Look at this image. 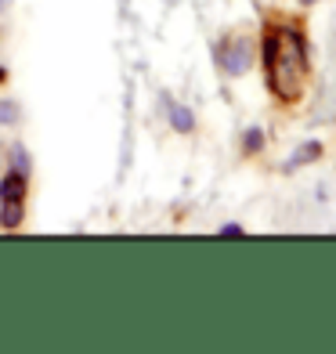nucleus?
I'll return each instance as SVG.
<instances>
[{
  "instance_id": "1",
  "label": "nucleus",
  "mask_w": 336,
  "mask_h": 354,
  "mask_svg": "<svg viewBox=\"0 0 336 354\" xmlns=\"http://www.w3.org/2000/svg\"><path fill=\"white\" fill-rule=\"evenodd\" d=\"M264 73H268V84L279 98L293 102L300 98V76H304V62H308V51H304V40L297 37L293 44V55H290V33H279L271 29L264 37Z\"/></svg>"
},
{
  "instance_id": "2",
  "label": "nucleus",
  "mask_w": 336,
  "mask_h": 354,
  "mask_svg": "<svg viewBox=\"0 0 336 354\" xmlns=\"http://www.w3.org/2000/svg\"><path fill=\"white\" fill-rule=\"evenodd\" d=\"M26 188H29L26 174H19V170L4 174V181H0V210H4V214H0V224H4V228H19V224H22Z\"/></svg>"
},
{
  "instance_id": "3",
  "label": "nucleus",
  "mask_w": 336,
  "mask_h": 354,
  "mask_svg": "<svg viewBox=\"0 0 336 354\" xmlns=\"http://www.w3.org/2000/svg\"><path fill=\"white\" fill-rule=\"evenodd\" d=\"M250 66H253V51H250V44H246V40L232 37L228 44L221 47V69H224V73H232V76H243Z\"/></svg>"
},
{
  "instance_id": "4",
  "label": "nucleus",
  "mask_w": 336,
  "mask_h": 354,
  "mask_svg": "<svg viewBox=\"0 0 336 354\" xmlns=\"http://www.w3.org/2000/svg\"><path fill=\"white\" fill-rule=\"evenodd\" d=\"M167 116H170V127L181 134H192V127H196V116H192V109H185L181 102H167Z\"/></svg>"
},
{
  "instance_id": "5",
  "label": "nucleus",
  "mask_w": 336,
  "mask_h": 354,
  "mask_svg": "<svg viewBox=\"0 0 336 354\" xmlns=\"http://www.w3.org/2000/svg\"><path fill=\"white\" fill-rule=\"evenodd\" d=\"M318 156H322V145H318V141H308V145H300V149H297V156L290 159V163H286V170H300L304 163H315Z\"/></svg>"
},
{
  "instance_id": "6",
  "label": "nucleus",
  "mask_w": 336,
  "mask_h": 354,
  "mask_svg": "<svg viewBox=\"0 0 336 354\" xmlns=\"http://www.w3.org/2000/svg\"><path fill=\"white\" fill-rule=\"evenodd\" d=\"M243 149H246V152H261V149H264V134L257 131V127H250V131L243 134Z\"/></svg>"
},
{
  "instance_id": "7",
  "label": "nucleus",
  "mask_w": 336,
  "mask_h": 354,
  "mask_svg": "<svg viewBox=\"0 0 336 354\" xmlns=\"http://www.w3.org/2000/svg\"><path fill=\"white\" fill-rule=\"evenodd\" d=\"M11 167L19 170V174H26V177H29V156H26L22 145H15V149H11Z\"/></svg>"
},
{
  "instance_id": "8",
  "label": "nucleus",
  "mask_w": 336,
  "mask_h": 354,
  "mask_svg": "<svg viewBox=\"0 0 336 354\" xmlns=\"http://www.w3.org/2000/svg\"><path fill=\"white\" fill-rule=\"evenodd\" d=\"M19 120V105L15 102H0V123H15Z\"/></svg>"
},
{
  "instance_id": "9",
  "label": "nucleus",
  "mask_w": 336,
  "mask_h": 354,
  "mask_svg": "<svg viewBox=\"0 0 336 354\" xmlns=\"http://www.w3.org/2000/svg\"><path fill=\"white\" fill-rule=\"evenodd\" d=\"M221 235H243V228H239V224H224Z\"/></svg>"
},
{
  "instance_id": "10",
  "label": "nucleus",
  "mask_w": 336,
  "mask_h": 354,
  "mask_svg": "<svg viewBox=\"0 0 336 354\" xmlns=\"http://www.w3.org/2000/svg\"><path fill=\"white\" fill-rule=\"evenodd\" d=\"M300 4H315V0H300Z\"/></svg>"
},
{
  "instance_id": "11",
  "label": "nucleus",
  "mask_w": 336,
  "mask_h": 354,
  "mask_svg": "<svg viewBox=\"0 0 336 354\" xmlns=\"http://www.w3.org/2000/svg\"><path fill=\"white\" fill-rule=\"evenodd\" d=\"M4 4H8V0H0V8H4Z\"/></svg>"
}]
</instances>
